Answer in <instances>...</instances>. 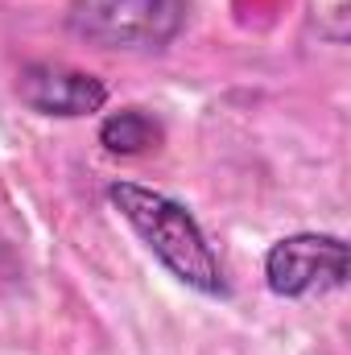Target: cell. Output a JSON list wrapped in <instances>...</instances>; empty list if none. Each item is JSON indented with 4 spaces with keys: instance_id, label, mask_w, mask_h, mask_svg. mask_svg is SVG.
<instances>
[{
    "instance_id": "6da1fadb",
    "label": "cell",
    "mask_w": 351,
    "mask_h": 355,
    "mask_svg": "<svg viewBox=\"0 0 351 355\" xmlns=\"http://www.w3.org/2000/svg\"><path fill=\"white\" fill-rule=\"evenodd\" d=\"M108 202L120 211V219L145 240V248L170 268L182 285H190L207 297H228L232 293L207 232L186 211V202H178V198L153 190V186H141V182H112Z\"/></svg>"
},
{
    "instance_id": "7a4b0ae2",
    "label": "cell",
    "mask_w": 351,
    "mask_h": 355,
    "mask_svg": "<svg viewBox=\"0 0 351 355\" xmlns=\"http://www.w3.org/2000/svg\"><path fill=\"white\" fill-rule=\"evenodd\" d=\"M190 21V0H71L67 29L99 50H166Z\"/></svg>"
},
{
    "instance_id": "3957f363",
    "label": "cell",
    "mask_w": 351,
    "mask_h": 355,
    "mask_svg": "<svg viewBox=\"0 0 351 355\" xmlns=\"http://www.w3.org/2000/svg\"><path fill=\"white\" fill-rule=\"evenodd\" d=\"M348 240L327 232H298L264 252V281L277 297H310L348 285Z\"/></svg>"
},
{
    "instance_id": "277c9868",
    "label": "cell",
    "mask_w": 351,
    "mask_h": 355,
    "mask_svg": "<svg viewBox=\"0 0 351 355\" xmlns=\"http://www.w3.org/2000/svg\"><path fill=\"white\" fill-rule=\"evenodd\" d=\"M17 95L29 112L37 116H58V120H79L95 116L108 103L103 79L87 71H75L67 62H29L17 75Z\"/></svg>"
},
{
    "instance_id": "5b68a950",
    "label": "cell",
    "mask_w": 351,
    "mask_h": 355,
    "mask_svg": "<svg viewBox=\"0 0 351 355\" xmlns=\"http://www.w3.org/2000/svg\"><path fill=\"white\" fill-rule=\"evenodd\" d=\"M162 141H166V128L145 107H120L99 124V145L112 157H141V153L157 149Z\"/></svg>"
}]
</instances>
